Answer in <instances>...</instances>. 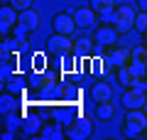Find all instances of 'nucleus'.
I'll list each match as a JSON object with an SVG mask.
<instances>
[{"mask_svg": "<svg viewBox=\"0 0 147 140\" xmlns=\"http://www.w3.org/2000/svg\"><path fill=\"white\" fill-rule=\"evenodd\" d=\"M113 113H115V108L110 106V101H105V103H98V106H96V116H98V118H103V120L113 118Z\"/></svg>", "mask_w": 147, "mask_h": 140, "instance_id": "15", "label": "nucleus"}, {"mask_svg": "<svg viewBox=\"0 0 147 140\" xmlns=\"http://www.w3.org/2000/svg\"><path fill=\"white\" fill-rule=\"evenodd\" d=\"M17 22H20V10H15L12 5L0 7V32H3V35H5L7 30H12Z\"/></svg>", "mask_w": 147, "mask_h": 140, "instance_id": "7", "label": "nucleus"}, {"mask_svg": "<svg viewBox=\"0 0 147 140\" xmlns=\"http://www.w3.org/2000/svg\"><path fill=\"white\" fill-rule=\"evenodd\" d=\"M74 20H76V27H84V30H91V27H96V17H98V12L93 10V7H74L71 10Z\"/></svg>", "mask_w": 147, "mask_h": 140, "instance_id": "4", "label": "nucleus"}, {"mask_svg": "<svg viewBox=\"0 0 147 140\" xmlns=\"http://www.w3.org/2000/svg\"><path fill=\"white\" fill-rule=\"evenodd\" d=\"M49 47H52V52H57V54H66V52L74 49V42H71L69 35H57V32H54V37L49 39Z\"/></svg>", "mask_w": 147, "mask_h": 140, "instance_id": "9", "label": "nucleus"}, {"mask_svg": "<svg viewBox=\"0 0 147 140\" xmlns=\"http://www.w3.org/2000/svg\"><path fill=\"white\" fill-rule=\"evenodd\" d=\"M147 101V91H140V88H132L127 86V91L123 93V103H125V108H142Z\"/></svg>", "mask_w": 147, "mask_h": 140, "instance_id": "6", "label": "nucleus"}, {"mask_svg": "<svg viewBox=\"0 0 147 140\" xmlns=\"http://www.w3.org/2000/svg\"><path fill=\"white\" fill-rule=\"evenodd\" d=\"M52 27L57 35H74V30H76V20H74L71 12H59V15H54L52 20Z\"/></svg>", "mask_w": 147, "mask_h": 140, "instance_id": "5", "label": "nucleus"}, {"mask_svg": "<svg viewBox=\"0 0 147 140\" xmlns=\"http://www.w3.org/2000/svg\"><path fill=\"white\" fill-rule=\"evenodd\" d=\"M74 49H79V52L88 54L91 49H93V42H91V39H86V37H84V39H79V42H76V44H74Z\"/></svg>", "mask_w": 147, "mask_h": 140, "instance_id": "18", "label": "nucleus"}, {"mask_svg": "<svg viewBox=\"0 0 147 140\" xmlns=\"http://www.w3.org/2000/svg\"><path fill=\"white\" fill-rule=\"evenodd\" d=\"M91 7H93L98 15H103V17H108L110 12L115 10V0H91Z\"/></svg>", "mask_w": 147, "mask_h": 140, "instance_id": "14", "label": "nucleus"}, {"mask_svg": "<svg viewBox=\"0 0 147 140\" xmlns=\"http://www.w3.org/2000/svg\"><path fill=\"white\" fill-rule=\"evenodd\" d=\"M132 71H130V67H118V81L123 84V86H130L132 84Z\"/></svg>", "mask_w": 147, "mask_h": 140, "instance_id": "16", "label": "nucleus"}, {"mask_svg": "<svg viewBox=\"0 0 147 140\" xmlns=\"http://www.w3.org/2000/svg\"><path fill=\"white\" fill-rule=\"evenodd\" d=\"M142 35H145V47H147V32H142Z\"/></svg>", "mask_w": 147, "mask_h": 140, "instance_id": "22", "label": "nucleus"}, {"mask_svg": "<svg viewBox=\"0 0 147 140\" xmlns=\"http://www.w3.org/2000/svg\"><path fill=\"white\" fill-rule=\"evenodd\" d=\"M145 138H147V128H145Z\"/></svg>", "mask_w": 147, "mask_h": 140, "instance_id": "24", "label": "nucleus"}, {"mask_svg": "<svg viewBox=\"0 0 147 140\" xmlns=\"http://www.w3.org/2000/svg\"><path fill=\"white\" fill-rule=\"evenodd\" d=\"M17 25H22L27 32L37 30V27H39V12L32 10V7H30V10H22V12H20V22H17Z\"/></svg>", "mask_w": 147, "mask_h": 140, "instance_id": "11", "label": "nucleus"}, {"mask_svg": "<svg viewBox=\"0 0 147 140\" xmlns=\"http://www.w3.org/2000/svg\"><path fill=\"white\" fill-rule=\"evenodd\" d=\"M147 128V113L145 108H130L125 116V135H145Z\"/></svg>", "mask_w": 147, "mask_h": 140, "instance_id": "2", "label": "nucleus"}, {"mask_svg": "<svg viewBox=\"0 0 147 140\" xmlns=\"http://www.w3.org/2000/svg\"><path fill=\"white\" fill-rule=\"evenodd\" d=\"M137 7H142V10L147 12V0H137Z\"/></svg>", "mask_w": 147, "mask_h": 140, "instance_id": "21", "label": "nucleus"}, {"mask_svg": "<svg viewBox=\"0 0 147 140\" xmlns=\"http://www.w3.org/2000/svg\"><path fill=\"white\" fill-rule=\"evenodd\" d=\"M110 96H113V88L105 81H98V84L91 86V99H93L96 103H105V101H110Z\"/></svg>", "mask_w": 147, "mask_h": 140, "instance_id": "10", "label": "nucleus"}, {"mask_svg": "<svg viewBox=\"0 0 147 140\" xmlns=\"http://www.w3.org/2000/svg\"><path fill=\"white\" fill-rule=\"evenodd\" d=\"M32 3H34V0H10V5L12 7H15V10H30V7H32Z\"/></svg>", "mask_w": 147, "mask_h": 140, "instance_id": "19", "label": "nucleus"}, {"mask_svg": "<svg viewBox=\"0 0 147 140\" xmlns=\"http://www.w3.org/2000/svg\"><path fill=\"white\" fill-rule=\"evenodd\" d=\"M39 128H42V118H39V116H27V118L22 120V133L25 135L39 133Z\"/></svg>", "mask_w": 147, "mask_h": 140, "instance_id": "13", "label": "nucleus"}, {"mask_svg": "<svg viewBox=\"0 0 147 140\" xmlns=\"http://www.w3.org/2000/svg\"><path fill=\"white\" fill-rule=\"evenodd\" d=\"M135 15H137L135 7L123 3V5H115V10L108 15V20L113 22L118 32H127V30H135Z\"/></svg>", "mask_w": 147, "mask_h": 140, "instance_id": "1", "label": "nucleus"}, {"mask_svg": "<svg viewBox=\"0 0 147 140\" xmlns=\"http://www.w3.org/2000/svg\"><path fill=\"white\" fill-rule=\"evenodd\" d=\"M64 133L71 140H84V138H88V135L93 133V123H91L88 116H76L74 120L66 123V130H64Z\"/></svg>", "mask_w": 147, "mask_h": 140, "instance_id": "3", "label": "nucleus"}, {"mask_svg": "<svg viewBox=\"0 0 147 140\" xmlns=\"http://www.w3.org/2000/svg\"><path fill=\"white\" fill-rule=\"evenodd\" d=\"M135 30L147 32V12H145V10H140V12L135 15Z\"/></svg>", "mask_w": 147, "mask_h": 140, "instance_id": "17", "label": "nucleus"}, {"mask_svg": "<svg viewBox=\"0 0 147 140\" xmlns=\"http://www.w3.org/2000/svg\"><path fill=\"white\" fill-rule=\"evenodd\" d=\"M132 59V52L127 49V47H115L113 52H110V62H113V67H127Z\"/></svg>", "mask_w": 147, "mask_h": 140, "instance_id": "12", "label": "nucleus"}, {"mask_svg": "<svg viewBox=\"0 0 147 140\" xmlns=\"http://www.w3.org/2000/svg\"><path fill=\"white\" fill-rule=\"evenodd\" d=\"M93 42L100 44V47H113L118 42V30H115V27H98Z\"/></svg>", "mask_w": 147, "mask_h": 140, "instance_id": "8", "label": "nucleus"}, {"mask_svg": "<svg viewBox=\"0 0 147 140\" xmlns=\"http://www.w3.org/2000/svg\"><path fill=\"white\" fill-rule=\"evenodd\" d=\"M42 138H61V130H59V128H44L42 130Z\"/></svg>", "mask_w": 147, "mask_h": 140, "instance_id": "20", "label": "nucleus"}, {"mask_svg": "<svg viewBox=\"0 0 147 140\" xmlns=\"http://www.w3.org/2000/svg\"><path fill=\"white\" fill-rule=\"evenodd\" d=\"M142 108H145V113H147V101H145V106H142Z\"/></svg>", "mask_w": 147, "mask_h": 140, "instance_id": "23", "label": "nucleus"}]
</instances>
